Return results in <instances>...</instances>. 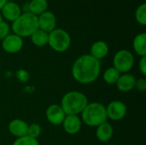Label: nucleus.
I'll use <instances>...</instances> for the list:
<instances>
[{"instance_id": "f257e3e1", "label": "nucleus", "mask_w": 146, "mask_h": 145, "mask_svg": "<svg viewBox=\"0 0 146 145\" xmlns=\"http://www.w3.org/2000/svg\"><path fill=\"white\" fill-rule=\"evenodd\" d=\"M101 73V62L90 54L78 57L72 67V76L80 84H92L99 77Z\"/></svg>"}, {"instance_id": "f03ea898", "label": "nucleus", "mask_w": 146, "mask_h": 145, "mask_svg": "<svg viewBox=\"0 0 146 145\" xmlns=\"http://www.w3.org/2000/svg\"><path fill=\"white\" fill-rule=\"evenodd\" d=\"M87 97L77 91L67 92L61 100V107L66 115H79L88 104Z\"/></svg>"}, {"instance_id": "7ed1b4c3", "label": "nucleus", "mask_w": 146, "mask_h": 145, "mask_svg": "<svg viewBox=\"0 0 146 145\" xmlns=\"http://www.w3.org/2000/svg\"><path fill=\"white\" fill-rule=\"evenodd\" d=\"M11 28L14 34H16L22 38L30 37L38 29V16L30 12H24L12 22Z\"/></svg>"}, {"instance_id": "20e7f679", "label": "nucleus", "mask_w": 146, "mask_h": 145, "mask_svg": "<svg viewBox=\"0 0 146 145\" xmlns=\"http://www.w3.org/2000/svg\"><path fill=\"white\" fill-rule=\"evenodd\" d=\"M107 119L106 108L100 103H88L81 112V120L88 126L97 127L107 121Z\"/></svg>"}, {"instance_id": "39448f33", "label": "nucleus", "mask_w": 146, "mask_h": 145, "mask_svg": "<svg viewBox=\"0 0 146 145\" xmlns=\"http://www.w3.org/2000/svg\"><path fill=\"white\" fill-rule=\"evenodd\" d=\"M48 44L56 52H64L71 44V37L68 32L62 28H55L49 32Z\"/></svg>"}, {"instance_id": "423d86ee", "label": "nucleus", "mask_w": 146, "mask_h": 145, "mask_svg": "<svg viewBox=\"0 0 146 145\" xmlns=\"http://www.w3.org/2000/svg\"><path fill=\"white\" fill-rule=\"evenodd\" d=\"M113 65L120 73H127L134 65V57L132 52L125 49L118 50L114 56Z\"/></svg>"}, {"instance_id": "0eeeda50", "label": "nucleus", "mask_w": 146, "mask_h": 145, "mask_svg": "<svg viewBox=\"0 0 146 145\" xmlns=\"http://www.w3.org/2000/svg\"><path fill=\"white\" fill-rule=\"evenodd\" d=\"M127 112V108L126 104L119 100L113 101L109 103L106 107L107 117L114 121H118L122 120Z\"/></svg>"}, {"instance_id": "6e6552de", "label": "nucleus", "mask_w": 146, "mask_h": 145, "mask_svg": "<svg viewBox=\"0 0 146 145\" xmlns=\"http://www.w3.org/2000/svg\"><path fill=\"white\" fill-rule=\"evenodd\" d=\"M23 47V39L16 34H9L2 41L3 50L9 54H15L21 50Z\"/></svg>"}, {"instance_id": "1a4fd4ad", "label": "nucleus", "mask_w": 146, "mask_h": 145, "mask_svg": "<svg viewBox=\"0 0 146 145\" xmlns=\"http://www.w3.org/2000/svg\"><path fill=\"white\" fill-rule=\"evenodd\" d=\"M45 115L47 121L54 126L62 125L64 121V118L66 117V115L62 110V107L57 104L50 105L46 109Z\"/></svg>"}, {"instance_id": "9d476101", "label": "nucleus", "mask_w": 146, "mask_h": 145, "mask_svg": "<svg viewBox=\"0 0 146 145\" xmlns=\"http://www.w3.org/2000/svg\"><path fill=\"white\" fill-rule=\"evenodd\" d=\"M38 29L49 33L56 28V17L51 11H45L38 16Z\"/></svg>"}, {"instance_id": "9b49d317", "label": "nucleus", "mask_w": 146, "mask_h": 145, "mask_svg": "<svg viewBox=\"0 0 146 145\" xmlns=\"http://www.w3.org/2000/svg\"><path fill=\"white\" fill-rule=\"evenodd\" d=\"M0 12L2 16L6 21L11 22L15 21L22 14V10L19 4L12 1H8L5 3V5L2 8Z\"/></svg>"}, {"instance_id": "f8f14e48", "label": "nucleus", "mask_w": 146, "mask_h": 145, "mask_svg": "<svg viewBox=\"0 0 146 145\" xmlns=\"http://www.w3.org/2000/svg\"><path fill=\"white\" fill-rule=\"evenodd\" d=\"M62 125L68 134L74 135L80 131L82 122L78 115H66Z\"/></svg>"}, {"instance_id": "ddd939ff", "label": "nucleus", "mask_w": 146, "mask_h": 145, "mask_svg": "<svg viewBox=\"0 0 146 145\" xmlns=\"http://www.w3.org/2000/svg\"><path fill=\"white\" fill-rule=\"evenodd\" d=\"M8 128H9V132L11 133V135H13L16 138H22V137L27 135L28 124L26 121H24L23 120L15 119L9 122Z\"/></svg>"}, {"instance_id": "4468645a", "label": "nucleus", "mask_w": 146, "mask_h": 145, "mask_svg": "<svg viewBox=\"0 0 146 145\" xmlns=\"http://www.w3.org/2000/svg\"><path fill=\"white\" fill-rule=\"evenodd\" d=\"M136 78L130 73L121 74L118 80L115 83L117 89L121 92H129L134 89Z\"/></svg>"}, {"instance_id": "2eb2a0df", "label": "nucleus", "mask_w": 146, "mask_h": 145, "mask_svg": "<svg viewBox=\"0 0 146 145\" xmlns=\"http://www.w3.org/2000/svg\"><path fill=\"white\" fill-rule=\"evenodd\" d=\"M113 134H114V128L111 126V124H110L107 121L97 126L96 138H98V140H99L102 143L109 142L112 138Z\"/></svg>"}, {"instance_id": "dca6fc26", "label": "nucleus", "mask_w": 146, "mask_h": 145, "mask_svg": "<svg viewBox=\"0 0 146 145\" xmlns=\"http://www.w3.org/2000/svg\"><path fill=\"white\" fill-rule=\"evenodd\" d=\"M90 55L98 60H101L106 57L109 54V46L106 42L103 40L96 41L92 44L91 47Z\"/></svg>"}, {"instance_id": "f3484780", "label": "nucleus", "mask_w": 146, "mask_h": 145, "mask_svg": "<svg viewBox=\"0 0 146 145\" xmlns=\"http://www.w3.org/2000/svg\"><path fill=\"white\" fill-rule=\"evenodd\" d=\"M133 47L135 53L139 56H146V34L145 32L139 33L135 36Z\"/></svg>"}, {"instance_id": "a211bd4d", "label": "nucleus", "mask_w": 146, "mask_h": 145, "mask_svg": "<svg viewBox=\"0 0 146 145\" xmlns=\"http://www.w3.org/2000/svg\"><path fill=\"white\" fill-rule=\"evenodd\" d=\"M47 8H48L47 0H31L30 3H28L29 12L37 16L47 11Z\"/></svg>"}, {"instance_id": "6ab92c4d", "label": "nucleus", "mask_w": 146, "mask_h": 145, "mask_svg": "<svg viewBox=\"0 0 146 145\" xmlns=\"http://www.w3.org/2000/svg\"><path fill=\"white\" fill-rule=\"evenodd\" d=\"M30 37H31L32 43L38 47H42V46L48 44L49 33L40 29H38L37 31H35Z\"/></svg>"}, {"instance_id": "aec40b11", "label": "nucleus", "mask_w": 146, "mask_h": 145, "mask_svg": "<svg viewBox=\"0 0 146 145\" xmlns=\"http://www.w3.org/2000/svg\"><path fill=\"white\" fill-rule=\"evenodd\" d=\"M120 76H121V73L114 67H111V68H108L105 70V72L104 73L103 78H104V80L108 85H115Z\"/></svg>"}, {"instance_id": "412c9836", "label": "nucleus", "mask_w": 146, "mask_h": 145, "mask_svg": "<svg viewBox=\"0 0 146 145\" xmlns=\"http://www.w3.org/2000/svg\"><path fill=\"white\" fill-rule=\"evenodd\" d=\"M135 19L137 22L142 26L146 25V4H140L135 11Z\"/></svg>"}, {"instance_id": "4be33fe9", "label": "nucleus", "mask_w": 146, "mask_h": 145, "mask_svg": "<svg viewBox=\"0 0 146 145\" xmlns=\"http://www.w3.org/2000/svg\"><path fill=\"white\" fill-rule=\"evenodd\" d=\"M12 145H39V144L37 139L27 135L22 138H16Z\"/></svg>"}, {"instance_id": "5701e85b", "label": "nucleus", "mask_w": 146, "mask_h": 145, "mask_svg": "<svg viewBox=\"0 0 146 145\" xmlns=\"http://www.w3.org/2000/svg\"><path fill=\"white\" fill-rule=\"evenodd\" d=\"M41 126L39 124L37 123H32L30 125H28V130H27V136L37 139L40 134H41Z\"/></svg>"}, {"instance_id": "b1692460", "label": "nucleus", "mask_w": 146, "mask_h": 145, "mask_svg": "<svg viewBox=\"0 0 146 145\" xmlns=\"http://www.w3.org/2000/svg\"><path fill=\"white\" fill-rule=\"evenodd\" d=\"M10 27L7 21H2L0 22V40H3L9 34Z\"/></svg>"}, {"instance_id": "393cba45", "label": "nucleus", "mask_w": 146, "mask_h": 145, "mask_svg": "<svg viewBox=\"0 0 146 145\" xmlns=\"http://www.w3.org/2000/svg\"><path fill=\"white\" fill-rule=\"evenodd\" d=\"M134 88L140 92H144L146 90V80L145 79H136Z\"/></svg>"}, {"instance_id": "a878e982", "label": "nucleus", "mask_w": 146, "mask_h": 145, "mask_svg": "<svg viewBox=\"0 0 146 145\" xmlns=\"http://www.w3.org/2000/svg\"><path fill=\"white\" fill-rule=\"evenodd\" d=\"M139 71L141 73L142 75L145 76L146 75V56H142L140 61H139Z\"/></svg>"}, {"instance_id": "bb28decb", "label": "nucleus", "mask_w": 146, "mask_h": 145, "mask_svg": "<svg viewBox=\"0 0 146 145\" xmlns=\"http://www.w3.org/2000/svg\"><path fill=\"white\" fill-rule=\"evenodd\" d=\"M8 2V0H0V10L2 9V8L5 5V3Z\"/></svg>"}, {"instance_id": "cd10ccee", "label": "nucleus", "mask_w": 146, "mask_h": 145, "mask_svg": "<svg viewBox=\"0 0 146 145\" xmlns=\"http://www.w3.org/2000/svg\"><path fill=\"white\" fill-rule=\"evenodd\" d=\"M3 21V16H2V15H1V12H0V22Z\"/></svg>"}, {"instance_id": "c85d7f7f", "label": "nucleus", "mask_w": 146, "mask_h": 145, "mask_svg": "<svg viewBox=\"0 0 146 145\" xmlns=\"http://www.w3.org/2000/svg\"><path fill=\"white\" fill-rule=\"evenodd\" d=\"M109 145H115V144H109Z\"/></svg>"}]
</instances>
